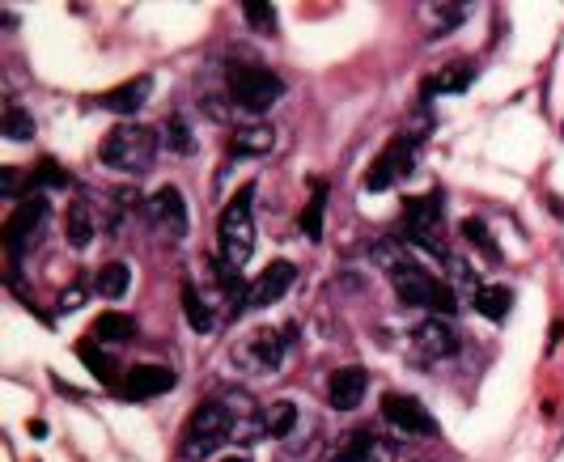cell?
Wrapping results in <instances>:
<instances>
[{
  "label": "cell",
  "mask_w": 564,
  "mask_h": 462,
  "mask_svg": "<svg viewBox=\"0 0 564 462\" xmlns=\"http://www.w3.org/2000/svg\"><path fill=\"white\" fill-rule=\"evenodd\" d=\"M323 208H327V183H314L310 204L302 208V234H306L310 242L323 238Z\"/></svg>",
  "instance_id": "obj_26"
},
{
  "label": "cell",
  "mask_w": 564,
  "mask_h": 462,
  "mask_svg": "<svg viewBox=\"0 0 564 462\" xmlns=\"http://www.w3.org/2000/svg\"><path fill=\"white\" fill-rule=\"evenodd\" d=\"M94 340L98 344H128V340H136V318H128V314H102L94 323Z\"/></svg>",
  "instance_id": "obj_22"
},
{
  "label": "cell",
  "mask_w": 564,
  "mask_h": 462,
  "mask_svg": "<svg viewBox=\"0 0 564 462\" xmlns=\"http://www.w3.org/2000/svg\"><path fill=\"white\" fill-rule=\"evenodd\" d=\"M412 344L425 352V357H454V348H458V331L450 318L442 314H429L425 323H416L412 327Z\"/></svg>",
  "instance_id": "obj_14"
},
{
  "label": "cell",
  "mask_w": 564,
  "mask_h": 462,
  "mask_svg": "<svg viewBox=\"0 0 564 462\" xmlns=\"http://www.w3.org/2000/svg\"><path fill=\"white\" fill-rule=\"evenodd\" d=\"M251 204H255V187L246 183L238 187V195L225 204L221 221H217V238H221V263H229V268H246L255 255V217H251Z\"/></svg>",
  "instance_id": "obj_3"
},
{
  "label": "cell",
  "mask_w": 564,
  "mask_h": 462,
  "mask_svg": "<svg viewBox=\"0 0 564 462\" xmlns=\"http://www.w3.org/2000/svg\"><path fill=\"white\" fill-rule=\"evenodd\" d=\"M34 183L39 187H56V191H68V187H77V179L68 170H60L56 162H51V157H43L39 162V170H34Z\"/></svg>",
  "instance_id": "obj_34"
},
{
  "label": "cell",
  "mask_w": 564,
  "mask_h": 462,
  "mask_svg": "<svg viewBox=\"0 0 564 462\" xmlns=\"http://www.w3.org/2000/svg\"><path fill=\"white\" fill-rule=\"evenodd\" d=\"M102 166H111L119 174H149L157 162V132L145 123H115V128L102 136Z\"/></svg>",
  "instance_id": "obj_2"
},
{
  "label": "cell",
  "mask_w": 564,
  "mask_h": 462,
  "mask_svg": "<svg viewBox=\"0 0 564 462\" xmlns=\"http://www.w3.org/2000/svg\"><path fill=\"white\" fill-rule=\"evenodd\" d=\"M365 390H369V373L348 365V369H336L327 378V403L336 407V412H357L365 403Z\"/></svg>",
  "instance_id": "obj_13"
},
{
  "label": "cell",
  "mask_w": 564,
  "mask_h": 462,
  "mask_svg": "<svg viewBox=\"0 0 564 462\" xmlns=\"http://www.w3.org/2000/svg\"><path fill=\"white\" fill-rule=\"evenodd\" d=\"M183 310H187V323L196 327L200 335H208L217 327V318H213V310H208V301L200 297L196 284H183Z\"/></svg>",
  "instance_id": "obj_25"
},
{
  "label": "cell",
  "mask_w": 564,
  "mask_h": 462,
  "mask_svg": "<svg viewBox=\"0 0 564 462\" xmlns=\"http://www.w3.org/2000/svg\"><path fill=\"white\" fill-rule=\"evenodd\" d=\"M446 276H450V289H463V293H471V297L484 289L480 276H475V268H471L463 255H450V259H446Z\"/></svg>",
  "instance_id": "obj_28"
},
{
  "label": "cell",
  "mask_w": 564,
  "mask_h": 462,
  "mask_svg": "<svg viewBox=\"0 0 564 462\" xmlns=\"http://www.w3.org/2000/svg\"><path fill=\"white\" fill-rule=\"evenodd\" d=\"M412 162H416V140L399 132L391 145L378 153V162L365 170V191H391L403 174L412 170Z\"/></svg>",
  "instance_id": "obj_8"
},
{
  "label": "cell",
  "mask_w": 564,
  "mask_h": 462,
  "mask_svg": "<svg viewBox=\"0 0 564 462\" xmlns=\"http://www.w3.org/2000/svg\"><path fill=\"white\" fill-rule=\"evenodd\" d=\"M276 149V132L272 123L251 119V123H238V132L229 136V153L234 157H268Z\"/></svg>",
  "instance_id": "obj_18"
},
{
  "label": "cell",
  "mask_w": 564,
  "mask_h": 462,
  "mask_svg": "<svg viewBox=\"0 0 564 462\" xmlns=\"http://www.w3.org/2000/svg\"><path fill=\"white\" fill-rule=\"evenodd\" d=\"M293 340V331H251L242 344H234V369L251 373V378H263V373H276L285 365V348Z\"/></svg>",
  "instance_id": "obj_7"
},
{
  "label": "cell",
  "mask_w": 564,
  "mask_h": 462,
  "mask_svg": "<svg viewBox=\"0 0 564 462\" xmlns=\"http://www.w3.org/2000/svg\"><path fill=\"white\" fill-rule=\"evenodd\" d=\"M43 221H47V200H43V195H30V200L17 204V212L5 225V246H9L13 259H22L26 246L43 234Z\"/></svg>",
  "instance_id": "obj_10"
},
{
  "label": "cell",
  "mask_w": 564,
  "mask_h": 462,
  "mask_svg": "<svg viewBox=\"0 0 564 462\" xmlns=\"http://www.w3.org/2000/svg\"><path fill=\"white\" fill-rule=\"evenodd\" d=\"M166 145H170V153H179V157L196 153V140H191V128H187L183 115H170L166 119Z\"/></svg>",
  "instance_id": "obj_31"
},
{
  "label": "cell",
  "mask_w": 564,
  "mask_h": 462,
  "mask_svg": "<svg viewBox=\"0 0 564 462\" xmlns=\"http://www.w3.org/2000/svg\"><path fill=\"white\" fill-rule=\"evenodd\" d=\"M382 420L391 424L395 433H408V437H437V420L425 412V403L412 399V395H382Z\"/></svg>",
  "instance_id": "obj_9"
},
{
  "label": "cell",
  "mask_w": 564,
  "mask_h": 462,
  "mask_svg": "<svg viewBox=\"0 0 564 462\" xmlns=\"http://www.w3.org/2000/svg\"><path fill=\"white\" fill-rule=\"evenodd\" d=\"M369 255H374L382 268H386V276H391V284H395V293H399L403 306H416V310H429V314H442V318L454 314L458 297L450 289V280H437L429 268H420L412 255H403L395 242H378Z\"/></svg>",
  "instance_id": "obj_1"
},
{
  "label": "cell",
  "mask_w": 564,
  "mask_h": 462,
  "mask_svg": "<svg viewBox=\"0 0 564 462\" xmlns=\"http://www.w3.org/2000/svg\"><path fill=\"white\" fill-rule=\"evenodd\" d=\"M145 212H149V221L162 229V234H170V238H183V234H187V200H183L179 187L153 191L149 204H145Z\"/></svg>",
  "instance_id": "obj_12"
},
{
  "label": "cell",
  "mask_w": 564,
  "mask_h": 462,
  "mask_svg": "<svg viewBox=\"0 0 564 462\" xmlns=\"http://www.w3.org/2000/svg\"><path fill=\"white\" fill-rule=\"evenodd\" d=\"M94 234H98V225H94V212H90V204H73L64 212V238H68V246H90L94 242Z\"/></svg>",
  "instance_id": "obj_21"
},
{
  "label": "cell",
  "mask_w": 564,
  "mask_h": 462,
  "mask_svg": "<svg viewBox=\"0 0 564 462\" xmlns=\"http://www.w3.org/2000/svg\"><path fill=\"white\" fill-rule=\"evenodd\" d=\"M242 13H246V26L259 30V34H272L276 30V9L268 0H242Z\"/></svg>",
  "instance_id": "obj_32"
},
{
  "label": "cell",
  "mask_w": 564,
  "mask_h": 462,
  "mask_svg": "<svg viewBox=\"0 0 564 462\" xmlns=\"http://www.w3.org/2000/svg\"><path fill=\"white\" fill-rule=\"evenodd\" d=\"M225 441H234V416H229V407L221 399H208L187 420V433L179 441V458L183 462H200L208 454H217Z\"/></svg>",
  "instance_id": "obj_4"
},
{
  "label": "cell",
  "mask_w": 564,
  "mask_h": 462,
  "mask_svg": "<svg viewBox=\"0 0 564 462\" xmlns=\"http://www.w3.org/2000/svg\"><path fill=\"white\" fill-rule=\"evenodd\" d=\"M433 22H429V39H442V34H450V30H458L467 22V5H429L425 9Z\"/></svg>",
  "instance_id": "obj_27"
},
{
  "label": "cell",
  "mask_w": 564,
  "mask_h": 462,
  "mask_svg": "<svg viewBox=\"0 0 564 462\" xmlns=\"http://www.w3.org/2000/svg\"><path fill=\"white\" fill-rule=\"evenodd\" d=\"M174 390V369L166 365H136L128 378H123V395L128 399H157Z\"/></svg>",
  "instance_id": "obj_16"
},
{
  "label": "cell",
  "mask_w": 564,
  "mask_h": 462,
  "mask_svg": "<svg viewBox=\"0 0 564 462\" xmlns=\"http://www.w3.org/2000/svg\"><path fill=\"white\" fill-rule=\"evenodd\" d=\"M263 420H268V437H289L297 429V407L293 403H272L268 412H263Z\"/></svg>",
  "instance_id": "obj_30"
},
{
  "label": "cell",
  "mask_w": 564,
  "mask_h": 462,
  "mask_svg": "<svg viewBox=\"0 0 564 462\" xmlns=\"http://www.w3.org/2000/svg\"><path fill=\"white\" fill-rule=\"evenodd\" d=\"M471 306H475V314H484L488 323H501L509 306H514V289H509V284H484V289L471 297Z\"/></svg>",
  "instance_id": "obj_20"
},
{
  "label": "cell",
  "mask_w": 564,
  "mask_h": 462,
  "mask_svg": "<svg viewBox=\"0 0 564 462\" xmlns=\"http://www.w3.org/2000/svg\"><path fill=\"white\" fill-rule=\"evenodd\" d=\"M0 132H5V140H34V119L22 106H9L5 119H0Z\"/></svg>",
  "instance_id": "obj_33"
},
{
  "label": "cell",
  "mask_w": 564,
  "mask_h": 462,
  "mask_svg": "<svg viewBox=\"0 0 564 462\" xmlns=\"http://www.w3.org/2000/svg\"><path fill=\"white\" fill-rule=\"evenodd\" d=\"M467 85H475V64L471 60H458L442 73H433L425 81V98H437V94H463Z\"/></svg>",
  "instance_id": "obj_19"
},
{
  "label": "cell",
  "mask_w": 564,
  "mask_h": 462,
  "mask_svg": "<svg viewBox=\"0 0 564 462\" xmlns=\"http://www.w3.org/2000/svg\"><path fill=\"white\" fill-rule=\"evenodd\" d=\"M77 357L85 361V369H90L102 386H115V382H119V365H115V357H107V352H98V344H94V340H85V344L77 348Z\"/></svg>",
  "instance_id": "obj_23"
},
{
  "label": "cell",
  "mask_w": 564,
  "mask_h": 462,
  "mask_svg": "<svg viewBox=\"0 0 564 462\" xmlns=\"http://www.w3.org/2000/svg\"><path fill=\"white\" fill-rule=\"evenodd\" d=\"M293 280H297V268H293L289 259L268 263V268L255 276V284H251V293H246V306H242V310H268L272 301H280V297L293 289Z\"/></svg>",
  "instance_id": "obj_11"
},
{
  "label": "cell",
  "mask_w": 564,
  "mask_h": 462,
  "mask_svg": "<svg viewBox=\"0 0 564 462\" xmlns=\"http://www.w3.org/2000/svg\"><path fill=\"white\" fill-rule=\"evenodd\" d=\"M446 200L442 191L433 195H416V200L403 204V238H408L412 246H420V251H429L433 259H450L446 251Z\"/></svg>",
  "instance_id": "obj_5"
},
{
  "label": "cell",
  "mask_w": 564,
  "mask_h": 462,
  "mask_svg": "<svg viewBox=\"0 0 564 462\" xmlns=\"http://www.w3.org/2000/svg\"><path fill=\"white\" fill-rule=\"evenodd\" d=\"M331 462H395V446L391 441H382L378 433L357 429V433H348L340 441V450H336Z\"/></svg>",
  "instance_id": "obj_15"
},
{
  "label": "cell",
  "mask_w": 564,
  "mask_h": 462,
  "mask_svg": "<svg viewBox=\"0 0 564 462\" xmlns=\"http://www.w3.org/2000/svg\"><path fill=\"white\" fill-rule=\"evenodd\" d=\"M217 462H251L246 454H229V458H217Z\"/></svg>",
  "instance_id": "obj_36"
},
{
  "label": "cell",
  "mask_w": 564,
  "mask_h": 462,
  "mask_svg": "<svg viewBox=\"0 0 564 462\" xmlns=\"http://www.w3.org/2000/svg\"><path fill=\"white\" fill-rule=\"evenodd\" d=\"M98 293L102 297H111V301H119L123 293L132 289V272H128V263H102L98 268Z\"/></svg>",
  "instance_id": "obj_24"
},
{
  "label": "cell",
  "mask_w": 564,
  "mask_h": 462,
  "mask_svg": "<svg viewBox=\"0 0 564 462\" xmlns=\"http://www.w3.org/2000/svg\"><path fill=\"white\" fill-rule=\"evenodd\" d=\"M149 94H153V77H132V81H123V85H115V90L102 94V106H107L111 115H123L132 123V115L149 102Z\"/></svg>",
  "instance_id": "obj_17"
},
{
  "label": "cell",
  "mask_w": 564,
  "mask_h": 462,
  "mask_svg": "<svg viewBox=\"0 0 564 462\" xmlns=\"http://www.w3.org/2000/svg\"><path fill=\"white\" fill-rule=\"evenodd\" d=\"M280 94H285V81H280L272 68H263V64H234L229 68V98H234L242 111L263 115Z\"/></svg>",
  "instance_id": "obj_6"
},
{
  "label": "cell",
  "mask_w": 564,
  "mask_h": 462,
  "mask_svg": "<svg viewBox=\"0 0 564 462\" xmlns=\"http://www.w3.org/2000/svg\"><path fill=\"white\" fill-rule=\"evenodd\" d=\"M463 238L480 246V251H484L492 263H501V246H497V238H492L488 221H480V217H467V221H463Z\"/></svg>",
  "instance_id": "obj_29"
},
{
  "label": "cell",
  "mask_w": 564,
  "mask_h": 462,
  "mask_svg": "<svg viewBox=\"0 0 564 462\" xmlns=\"http://www.w3.org/2000/svg\"><path fill=\"white\" fill-rule=\"evenodd\" d=\"M85 306V293L81 289H64L60 293V310H81Z\"/></svg>",
  "instance_id": "obj_35"
}]
</instances>
